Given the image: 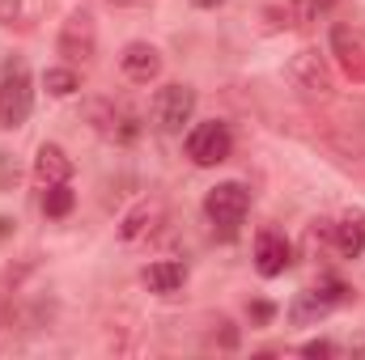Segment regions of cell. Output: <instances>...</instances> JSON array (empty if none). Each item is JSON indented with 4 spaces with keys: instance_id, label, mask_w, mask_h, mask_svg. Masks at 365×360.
<instances>
[{
    "instance_id": "cell-15",
    "label": "cell",
    "mask_w": 365,
    "mask_h": 360,
    "mask_svg": "<svg viewBox=\"0 0 365 360\" xmlns=\"http://www.w3.org/2000/svg\"><path fill=\"white\" fill-rule=\"evenodd\" d=\"M43 212H47V216H68V212H73V191H68V182L43 191Z\"/></svg>"
},
{
    "instance_id": "cell-6",
    "label": "cell",
    "mask_w": 365,
    "mask_h": 360,
    "mask_svg": "<svg viewBox=\"0 0 365 360\" xmlns=\"http://www.w3.org/2000/svg\"><path fill=\"white\" fill-rule=\"evenodd\" d=\"M81 115H86V123H90L98 136H106V140H119V144H128V140H136V132H140V123L123 110V106H115L110 97H90L86 106H81Z\"/></svg>"
},
{
    "instance_id": "cell-25",
    "label": "cell",
    "mask_w": 365,
    "mask_h": 360,
    "mask_svg": "<svg viewBox=\"0 0 365 360\" xmlns=\"http://www.w3.org/2000/svg\"><path fill=\"white\" fill-rule=\"evenodd\" d=\"M9 229H13V221H9V216H0V238H4Z\"/></svg>"
},
{
    "instance_id": "cell-3",
    "label": "cell",
    "mask_w": 365,
    "mask_h": 360,
    "mask_svg": "<svg viewBox=\"0 0 365 360\" xmlns=\"http://www.w3.org/2000/svg\"><path fill=\"white\" fill-rule=\"evenodd\" d=\"M247 212H251V191H247L242 182H217V186L204 195V216H208L225 238L247 221Z\"/></svg>"
},
{
    "instance_id": "cell-19",
    "label": "cell",
    "mask_w": 365,
    "mask_h": 360,
    "mask_svg": "<svg viewBox=\"0 0 365 360\" xmlns=\"http://www.w3.org/2000/svg\"><path fill=\"white\" fill-rule=\"evenodd\" d=\"M336 352V344H327V339H310V344H302V356L319 360V356H331Z\"/></svg>"
},
{
    "instance_id": "cell-16",
    "label": "cell",
    "mask_w": 365,
    "mask_h": 360,
    "mask_svg": "<svg viewBox=\"0 0 365 360\" xmlns=\"http://www.w3.org/2000/svg\"><path fill=\"white\" fill-rule=\"evenodd\" d=\"M336 9V0H293V21L297 26H314L319 17H327Z\"/></svg>"
},
{
    "instance_id": "cell-22",
    "label": "cell",
    "mask_w": 365,
    "mask_h": 360,
    "mask_svg": "<svg viewBox=\"0 0 365 360\" xmlns=\"http://www.w3.org/2000/svg\"><path fill=\"white\" fill-rule=\"evenodd\" d=\"M13 322V309H9V301H4V292H0V331Z\"/></svg>"
},
{
    "instance_id": "cell-17",
    "label": "cell",
    "mask_w": 365,
    "mask_h": 360,
    "mask_svg": "<svg viewBox=\"0 0 365 360\" xmlns=\"http://www.w3.org/2000/svg\"><path fill=\"white\" fill-rule=\"evenodd\" d=\"M43 85L51 97H68V93H77V73L73 68H47L43 73Z\"/></svg>"
},
{
    "instance_id": "cell-7",
    "label": "cell",
    "mask_w": 365,
    "mask_h": 360,
    "mask_svg": "<svg viewBox=\"0 0 365 360\" xmlns=\"http://www.w3.org/2000/svg\"><path fill=\"white\" fill-rule=\"evenodd\" d=\"M331 55L353 85H365V30L344 26V21L331 26Z\"/></svg>"
},
{
    "instance_id": "cell-18",
    "label": "cell",
    "mask_w": 365,
    "mask_h": 360,
    "mask_svg": "<svg viewBox=\"0 0 365 360\" xmlns=\"http://www.w3.org/2000/svg\"><path fill=\"white\" fill-rule=\"evenodd\" d=\"M13 186H17V162H13V153H0V195Z\"/></svg>"
},
{
    "instance_id": "cell-23",
    "label": "cell",
    "mask_w": 365,
    "mask_h": 360,
    "mask_svg": "<svg viewBox=\"0 0 365 360\" xmlns=\"http://www.w3.org/2000/svg\"><path fill=\"white\" fill-rule=\"evenodd\" d=\"M195 9H217V4H225V0H191Z\"/></svg>"
},
{
    "instance_id": "cell-11",
    "label": "cell",
    "mask_w": 365,
    "mask_h": 360,
    "mask_svg": "<svg viewBox=\"0 0 365 360\" xmlns=\"http://www.w3.org/2000/svg\"><path fill=\"white\" fill-rule=\"evenodd\" d=\"M73 179V157L60 149V144H43L34 153V182L47 191V186H60V182Z\"/></svg>"
},
{
    "instance_id": "cell-13",
    "label": "cell",
    "mask_w": 365,
    "mask_h": 360,
    "mask_svg": "<svg viewBox=\"0 0 365 360\" xmlns=\"http://www.w3.org/2000/svg\"><path fill=\"white\" fill-rule=\"evenodd\" d=\"M182 280H187V268H182L179 259H158V263L145 268V284H149V292H158V297L179 292Z\"/></svg>"
},
{
    "instance_id": "cell-1",
    "label": "cell",
    "mask_w": 365,
    "mask_h": 360,
    "mask_svg": "<svg viewBox=\"0 0 365 360\" xmlns=\"http://www.w3.org/2000/svg\"><path fill=\"white\" fill-rule=\"evenodd\" d=\"M34 110V81L26 60L9 55L0 68V127H21Z\"/></svg>"
},
{
    "instance_id": "cell-2",
    "label": "cell",
    "mask_w": 365,
    "mask_h": 360,
    "mask_svg": "<svg viewBox=\"0 0 365 360\" xmlns=\"http://www.w3.org/2000/svg\"><path fill=\"white\" fill-rule=\"evenodd\" d=\"M284 77H289V85L302 93V97H314V102H331V97H336V73H331L327 55L314 51V47H302V51L289 60Z\"/></svg>"
},
{
    "instance_id": "cell-8",
    "label": "cell",
    "mask_w": 365,
    "mask_h": 360,
    "mask_svg": "<svg viewBox=\"0 0 365 360\" xmlns=\"http://www.w3.org/2000/svg\"><path fill=\"white\" fill-rule=\"evenodd\" d=\"M195 115V90L191 85H166L158 90V102H153V119L162 132H182Z\"/></svg>"
},
{
    "instance_id": "cell-21",
    "label": "cell",
    "mask_w": 365,
    "mask_h": 360,
    "mask_svg": "<svg viewBox=\"0 0 365 360\" xmlns=\"http://www.w3.org/2000/svg\"><path fill=\"white\" fill-rule=\"evenodd\" d=\"M251 318H255V322H268V318H272V305L255 301V305H251Z\"/></svg>"
},
{
    "instance_id": "cell-4",
    "label": "cell",
    "mask_w": 365,
    "mask_h": 360,
    "mask_svg": "<svg viewBox=\"0 0 365 360\" xmlns=\"http://www.w3.org/2000/svg\"><path fill=\"white\" fill-rule=\"evenodd\" d=\"M60 55L68 64H90L98 55V21L90 9H73L60 26Z\"/></svg>"
},
{
    "instance_id": "cell-20",
    "label": "cell",
    "mask_w": 365,
    "mask_h": 360,
    "mask_svg": "<svg viewBox=\"0 0 365 360\" xmlns=\"http://www.w3.org/2000/svg\"><path fill=\"white\" fill-rule=\"evenodd\" d=\"M21 17V0H0V26H13Z\"/></svg>"
},
{
    "instance_id": "cell-9",
    "label": "cell",
    "mask_w": 365,
    "mask_h": 360,
    "mask_svg": "<svg viewBox=\"0 0 365 360\" xmlns=\"http://www.w3.org/2000/svg\"><path fill=\"white\" fill-rule=\"evenodd\" d=\"M162 225H166V203L158 195H145V199H136V208H128L119 216V238L123 242H140V238L158 233Z\"/></svg>"
},
{
    "instance_id": "cell-12",
    "label": "cell",
    "mask_w": 365,
    "mask_h": 360,
    "mask_svg": "<svg viewBox=\"0 0 365 360\" xmlns=\"http://www.w3.org/2000/svg\"><path fill=\"white\" fill-rule=\"evenodd\" d=\"M289 259H293V250H289V242L280 233L268 229V233L255 238V268H259V275H280L289 268Z\"/></svg>"
},
{
    "instance_id": "cell-5",
    "label": "cell",
    "mask_w": 365,
    "mask_h": 360,
    "mask_svg": "<svg viewBox=\"0 0 365 360\" xmlns=\"http://www.w3.org/2000/svg\"><path fill=\"white\" fill-rule=\"evenodd\" d=\"M230 153H234V132L225 123L208 119L187 132V157L195 166H221V162H230Z\"/></svg>"
},
{
    "instance_id": "cell-14",
    "label": "cell",
    "mask_w": 365,
    "mask_h": 360,
    "mask_svg": "<svg viewBox=\"0 0 365 360\" xmlns=\"http://www.w3.org/2000/svg\"><path fill=\"white\" fill-rule=\"evenodd\" d=\"M331 242H336V250L344 255V259H357L365 250V225L361 221H344V225H331V233H327Z\"/></svg>"
},
{
    "instance_id": "cell-24",
    "label": "cell",
    "mask_w": 365,
    "mask_h": 360,
    "mask_svg": "<svg viewBox=\"0 0 365 360\" xmlns=\"http://www.w3.org/2000/svg\"><path fill=\"white\" fill-rule=\"evenodd\" d=\"M106 4H119V9H132V4H145V0H106Z\"/></svg>"
},
{
    "instance_id": "cell-10",
    "label": "cell",
    "mask_w": 365,
    "mask_h": 360,
    "mask_svg": "<svg viewBox=\"0 0 365 360\" xmlns=\"http://www.w3.org/2000/svg\"><path fill=\"white\" fill-rule=\"evenodd\" d=\"M119 68H123V77H128V81L149 85V81H158V77H162V51H158L153 43H128V47H123V55H119Z\"/></svg>"
}]
</instances>
